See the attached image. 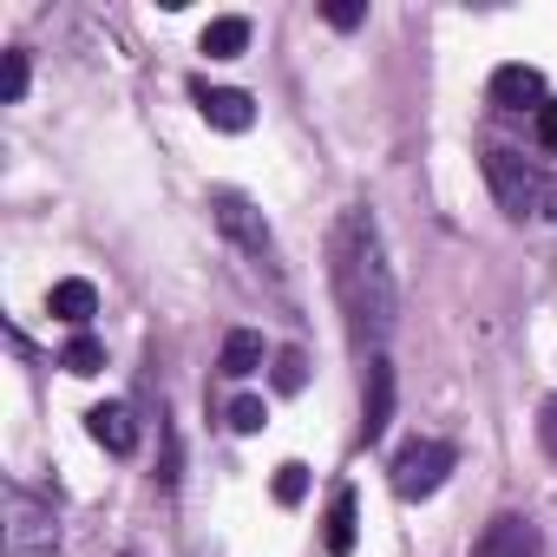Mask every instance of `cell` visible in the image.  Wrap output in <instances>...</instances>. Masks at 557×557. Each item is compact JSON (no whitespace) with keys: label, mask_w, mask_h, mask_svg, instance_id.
<instances>
[{"label":"cell","mask_w":557,"mask_h":557,"mask_svg":"<svg viewBox=\"0 0 557 557\" xmlns=\"http://www.w3.org/2000/svg\"><path fill=\"white\" fill-rule=\"evenodd\" d=\"M329 275H335V296H342V315H348L361 361L381 355L394 322H400V289H394V269H387V236H381L368 203L342 210L335 243H329Z\"/></svg>","instance_id":"cell-1"},{"label":"cell","mask_w":557,"mask_h":557,"mask_svg":"<svg viewBox=\"0 0 557 557\" xmlns=\"http://www.w3.org/2000/svg\"><path fill=\"white\" fill-rule=\"evenodd\" d=\"M8 557H60V511L53 498L27 492L21 479L8 485V531H0Z\"/></svg>","instance_id":"cell-2"},{"label":"cell","mask_w":557,"mask_h":557,"mask_svg":"<svg viewBox=\"0 0 557 557\" xmlns=\"http://www.w3.org/2000/svg\"><path fill=\"white\" fill-rule=\"evenodd\" d=\"M485 184H492L498 210H505V216H518V223H524V216H537V210H544V197H550V184H544L518 151H505V145H492V151H485Z\"/></svg>","instance_id":"cell-3"},{"label":"cell","mask_w":557,"mask_h":557,"mask_svg":"<svg viewBox=\"0 0 557 557\" xmlns=\"http://www.w3.org/2000/svg\"><path fill=\"white\" fill-rule=\"evenodd\" d=\"M453 466H459V453H453L446 440H407V446L394 453V492H400V498H433Z\"/></svg>","instance_id":"cell-4"},{"label":"cell","mask_w":557,"mask_h":557,"mask_svg":"<svg viewBox=\"0 0 557 557\" xmlns=\"http://www.w3.org/2000/svg\"><path fill=\"white\" fill-rule=\"evenodd\" d=\"M210 216H216V230L243 249V256H256V262H275V236H269V223H262V210L243 197V190H210Z\"/></svg>","instance_id":"cell-5"},{"label":"cell","mask_w":557,"mask_h":557,"mask_svg":"<svg viewBox=\"0 0 557 557\" xmlns=\"http://www.w3.org/2000/svg\"><path fill=\"white\" fill-rule=\"evenodd\" d=\"M190 99H197V112L216 125V132H249L256 125V99L249 92H236V86H210V79H190Z\"/></svg>","instance_id":"cell-6"},{"label":"cell","mask_w":557,"mask_h":557,"mask_svg":"<svg viewBox=\"0 0 557 557\" xmlns=\"http://www.w3.org/2000/svg\"><path fill=\"white\" fill-rule=\"evenodd\" d=\"M394 420V361L368 355V381H361V446H374Z\"/></svg>","instance_id":"cell-7"},{"label":"cell","mask_w":557,"mask_h":557,"mask_svg":"<svg viewBox=\"0 0 557 557\" xmlns=\"http://www.w3.org/2000/svg\"><path fill=\"white\" fill-rule=\"evenodd\" d=\"M544 544H537V524L531 518H518V511H498L479 537H472V557H537Z\"/></svg>","instance_id":"cell-8"},{"label":"cell","mask_w":557,"mask_h":557,"mask_svg":"<svg viewBox=\"0 0 557 557\" xmlns=\"http://www.w3.org/2000/svg\"><path fill=\"white\" fill-rule=\"evenodd\" d=\"M492 106L498 112H544V73L537 66H498L492 73Z\"/></svg>","instance_id":"cell-9"},{"label":"cell","mask_w":557,"mask_h":557,"mask_svg":"<svg viewBox=\"0 0 557 557\" xmlns=\"http://www.w3.org/2000/svg\"><path fill=\"white\" fill-rule=\"evenodd\" d=\"M86 426H92V440H99L112 459H132V453H138V420H132V407L106 400V407H92V413H86Z\"/></svg>","instance_id":"cell-10"},{"label":"cell","mask_w":557,"mask_h":557,"mask_svg":"<svg viewBox=\"0 0 557 557\" xmlns=\"http://www.w3.org/2000/svg\"><path fill=\"white\" fill-rule=\"evenodd\" d=\"M47 309L66 322V329H79L86 335V322L99 315V289L86 283V275H66V283H53V296H47Z\"/></svg>","instance_id":"cell-11"},{"label":"cell","mask_w":557,"mask_h":557,"mask_svg":"<svg viewBox=\"0 0 557 557\" xmlns=\"http://www.w3.org/2000/svg\"><path fill=\"white\" fill-rule=\"evenodd\" d=\"M355 485H335V498H329V518H322V544H329V557H355Z\"/></svg>","instance_id":"cell-12"},{"label":"cell","mask_w":557,"mask_h":557,"mask_svg":"<svg viewBox=\"0 0 557 557\" xmlns=\"http://www.w3.org/2000/svg\"><path fill=\"white\" fill-rule=\"evenodd\" d=\"M216 368H223L230 381H249V374L262 368V335H256V329H230V335H223V361H216Z\"/></svg>","instance_id":"cell-13"},{"label":"cell","mask_w":557,"mask_h":557,"mask_svg":"<svg viewBox=\"0 0 557 557\" xmlns=\"http://www.w3.org/2000/svg\"><path fill=\"white\" fill-rule=\"evenodd\" d=\"M197 47H203L210 60H236V53L249 47V21H243V14H223V21H210V27H203V40H197Z\"/></svg>","instance_id":"cell-14"},{"label":"cell","mask_w":557,"mask_h":557,"mask_svg":"<svg viewBox=\"0 0 557 557\" xmlns=\"http://www.w3.org/2000/svg\"><path fill=\"white\" fill-rule=\"evenodd\" d=\"M60 368H66V374H79V381H86V374H99V368H106V348H99V342H92V335H73V342H66V348H60Z\"/></svg>","instance_id":"cell-15"},{"label":"cell","mask_w":557,"mask_h":557,"mask_svg":"<svg viewBox=\"0 0 557 557\" xmlns=\"http://www.w3.org/2000/svg\"><path fill=\"white\" fill-rule=\"evenodd\" d=\"M302 498H309V466L283 459V466H275V505H302Z\"/></svg>","instance_id":"cell-16"},{"label":"cell","mask_w":557,"mask_h":557,"mask_svg":"<svg viewBox=\"0 0 557 557\" xmlns=\"http://www.w3.org/2000/svg\"><path fill=\"white\" fill-rule=\"evenodd\" d=\"M302 381H309V355H302V348H283V355H275V387H283V394H302Z\"/></svg>","instance_id":"cell-17"},{"label":"cell","mask_w":557,"mask_h":557,"mask_svg":"<svg viewBox=\"0 0 557 557\" xmlns=\"http://www.w3.org/2000/svg\"><path fill=\"white\" fill-rule=\"evenodd\" d=\"M230 426H236V433H262V426H269V407H262L256 394H236V400H230Z\"/></svg>","instance_id":"cell-18"},{"label":"cell","mask_w":557,"mask_h":557,"mask_svg":"<svg viewBox=\"0 0 557 557\" xmlns=\"http://www.w3.org/2000/svg\"><path fill=\"white\" fill-rule=\"evenodd\" d=\"M0 99H8V106H21V99H27V53H21V47H8V73H0Z\"/></svg>","instance_id":"cell-19"},{"label":"cell","mask_w":557,"mask_h":557,"mask_svg":"<svg viewBox=\"0 0 557 557\" xmlns=\"http://www.w3.org/2000/svg\"><path fill=\"white\" fill-rule=\"evenodd\" d=\"M537 440H544V453L557 459V394H550V400L537 407Z\"/></svg>","instance_id":"cell-20"},{"label":"cell","mask_w":557,"mask_h":557,"mask_svg":"<svg viewBox=\"0 0 557 557\" xmlns=\"http://www.w3.org/2000/svg\"><path fill=\"white\" fill-rule=\"evenodd\" d=\"M368 21V8H355V0H335V8H329V27H342V34H355Z\"/></svg>","instance_id":"cell-21"},{"label":"cell","mask_w":557,"mask_h":557,"mask_svg":"<svg viewBox=\"0 0 557 557\" xmlns=\"http://www.w3.org/2000/svg\"><path fill=\"white\" fill-rule=\"evenodd\" d=\"M537 138H544V151H557V99H544V112H537Z\"/></svg>","instance_id":"cell-22"}]
</instances>
